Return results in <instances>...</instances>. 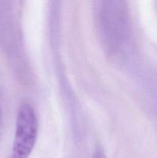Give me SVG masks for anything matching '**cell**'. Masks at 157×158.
Segmentation results:
<instances>
[{"label":"cell","mask_w":157,"mask_h":158,"mask_svg":"<svg viewBox=\"0 0 157 158\" xmlns=\"http://www.w3.org/2000/svg\"><path fill=\"white\" fill-rule=\"evenodd\" d=\"M38 134V120L33 107L24 103L18 111L10 158H28L32 153Z\"/></svg>","instance_id":"cell-1"}]
</instances>
